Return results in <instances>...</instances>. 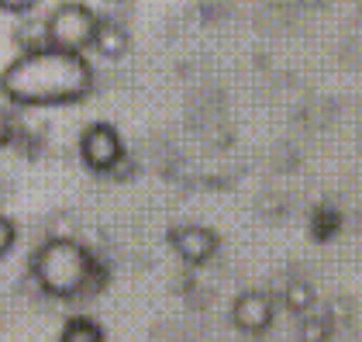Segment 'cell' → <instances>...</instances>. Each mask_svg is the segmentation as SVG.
I'll use <instances>...</instances> for the list:
<instances>
[{
    "mask_svg": "<svg viewBox=\"0 0 362 342\" xmlns=\"http://www.w3.org/2000/svg\"><path fill=\"white\" fill-rule=\"evenodd\" d=\"M90 49H93L97 56H104V59H121V56H128V49H132V35H128V28H124L121 21L100 18V21H97V31H93Z\"/></svg>",
    "mask_w": 362,
    "mask_h": 342,
    "instance_id": "52a82bcc",
    "label": "cell"
},
{
    "mask_svg": "<svg viewBox=\"0 0 362 342\" xmlns=\"http://www.w3.org/2000/svg\"><path fill=\"white\" fill-rule=\"evenodd\" d=\"M80 159L86 163V170L93 173H111L121 159H124V142L121 132L107 125V121H93L80 132Z\"/></svg>",
    "mask_w": 362,
    "mask_h": 342,
    "instance_id": "277c9868",
    "label": "cell"
},
{
    "mask_svg": "<svg viewBox=\"0 0 362 342\" xmlns=\"http://www.w3.org/2000/svg\"><path fill=\"white\" fill-rule=\"evenodd\" d=\"M332 339V318L328 314H310L300 325V342H328Z\"/></svg>",
    "mask_w": 362,
    "mask_h": 342,
    "instance_id": "30bf717a",
    "label": "cell"
},
{
    "mask_svg": "<svg viewBox=\"0 0 362 342\" xmlns=\"http://www.w3.org/2000/svg\"><path fill=\"white\" fill-rule=\"evenodd\" d=\"M273 297L266 290H245L235 297V308H231V321L235 329H242L245 336H262L269 325H273Z\"/></svg>",
    "mask_w": 362,
    "mask_h": 342,
    "instance_id": "8992f818",
    "label": "cell"
},
{
    "mask_svg": "<svg viewBox=\"0 0 362 342\" xmlns=\"http://www.w3.org/2000/svg\"><path fill=\"white\" fill-rule=\"evenodd\" d=\"M97 21H100V18H97L86 4L66 0V4H59L56 11L42 21L45 45H56V49H66V52H86L90 42H93Z\"/></svg>",
    "mask_w": 362,
    "mask_h": 342,
    "instance_id": "3957f363",
    "label": "cell"
},
{
    "mask_svg": "<svg viewBox=\"0 0 362 342\" xmlns=\"http://www.w3.org/2000/svg\"><path fill=\"white\" fill-rule=\"evenodd\" d=\"M59 342H104V329L93 318H69Z\"/></svg>",
    "mask_w": 362,
    "mask_h": 342,
    "instance_id": "ba28073f",
    "label": "cell"
},
{
    "mask_svg": "<svg viewBox=\"0 0 362 342\" xmlns=\"http://www.w3.org/2000/svg\"><path fill=\"white\" fill-rule=\"evenodd\" d=\"M93 90V66L83 52L56 45L25 49L0 69V97L18 108H59L76 104Z\"/></svg>",
    "mask_w": 362,
    "mask_h": 342,
    "instance_id": "6da1fadb",
    "label": "cell"
},
{
    "mask_svg": "<svg viewBox=\"0 0 362 342\" xmlns=\"http://www.w3.org/2000/svg\"><path fill=\"white\" fill-rule=\"evenodd\" d=\"M169 246L176 249V256L190 266H204L207 259H214V253L221 249L218 232L207 225H176L169 228Z\"/></svg>",
    "mask_w": 362,
    "mask_h": 342,
    "instance_id": "5b68a950",
    "label": "cell"
},
{
    "mask_svg": "<svg viewBox=\"0 0 362 342\" xmlns=\"http://www.w3.org/2000/svg\"><path fill=\"white\" fill-rule=\"evenodd\" d=\"M97 273V263L90 256L80 239L73 235H52L45 239L35 256H31V277L49 297L56 301H73L83 290H90V280Z\"/></svg>",
    "mask_w": 362,
    "mask_h": 342,
    "instance_id": "7a4b0ae2",
    "label": "cell"
},
{
    "mask_svg": "<svg viewBox=\"0 0 362 342\" xmlns=\"http://www.w3.org/2000/svg\"><path fill=\"white\" fill-rule=\"evenodd\" d=\"M117 4H121V0H117Z\"/></svg>",
    "mask_w": 362,
    "mask_h": 342,
    "instance_id": "5bb4252c",
    "label": "cell"
},
{
    "mask_svg": "<svg viewBox=\"0 0 362 342\" xmlns=\"http://www.w3.org/2000/svg\"><path fill=\"white\" fill-rule=\"evenodd\" d=\"M38 0H0V11L4 14H28Z\"/></svg>",
    "mask_w": 362,
    "mask_h": 342,
    "instance_id": "7c38bea8",
    "label": "cell"
},
{
    "mask_svg": "<svg viewBox=\"0 0 362 342\" xmlns=\"http://www.w3.org/2000/svg\"><path fill=\"white\" fill-rule=\"evenodd\" d=\"M14 242H18V228H14L11 218H4V215H0V259L14 249Z\"/></svg>",
    "mask_w": 362,
    "mask_h": 342,
    "instance_id": "8fae6325",
    "label": "cell"
},
{
    "mask_svg": "<svg viewBox=\"0 0 362 342\" xmlns=\"http://www.w3.org/2000/svg\"><path fill=\"white\" fill-rule=\"evenodd\" d=\"M11 135H14V128H11V118H7V114L0 111V149H4L7 142H11Z\"/></svg>",
    "mask_w": 362,
    "mask_h": 342,
    "instance_id": "4fadbf2b",
    "label": "cell"
},
{
    "mask_svg": "<svg viewBox=\"0 0 362 342\" xmlns=\"http://www.w3.org/2000/svg\"><path fill=\"white\" fill-rule=\"evenodd\" d=\"M283 304H286V312L307 314L314 308V287L307 284V280H290L286 290H283Z\"/></svg>",
    "mask_w": 362,
    "mask_h": 342,
    "instance_id": "9c48e42d",
    "label": "cell"
}]
</instances>
